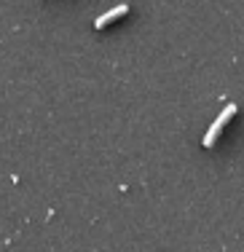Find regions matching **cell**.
I'll use <instances>...</instances> for the list:
<instances>
[{
  "mask_svg": "<svg viewBox=\"0 0 244 252\" xmlns=\"http://www.w3.org/2000/svg\"><path fill=\"white\" fill-rule=\"evenodd\" d=\"M236 110H239V107H236L234 102L223 107V113H220V116L215 118V121H212L210 131H207V134H204V140H201V142H204V148H212V145H215V142H217V137H220V131H223V126H225V124L231 121V118L236 116Z\"/></svg>",
  "mask_w": 244,
  "mask_h": 252,
  "instance_id": "6da1fadb",
  "label": "cell"
},
{
  "mask_svg": "<svg viewBox=\"0 0 244 252\" xmlns=\"http://www.w3.org/2000/svg\"><path fill=\"white\" fill-rule=\"evenodd\" d=\"M129 14V5L123 3V5H116V8H110L108 14H102V16H97V22H94V27L97 30H102V27H108L110 22H116L118 16H126Z\"/></svg>",
  "mask_w": 244,
  "mask_h": 252,
  "instance_id": "7a4b0ae2",
  "label": "cell"
}]
</instances>
